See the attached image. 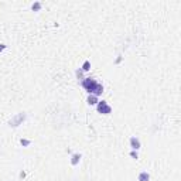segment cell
Instances as JSON below:
<instances>
[{"instance_id": "52a82bcc", "label": "cell", "mask_w": 181, "mask_h": 181, "mask_svg": "<svg viewBox=\"0 0 181 181\" xmlns=\"http://www.w3.org/2000/svg\"><path fill=\"white\" fill-rule=\"evenodd\" d=\"M81 157H82V156H81L79 153L72 154V157H71V164H72V166H76V164L79 163V160H81Z\"/></svg>"}, {"instance_id": "4fadbf2b", "label": "cell", "mask_w": 181, "mask_h": 181, "mask_svg": "<svg viewBox=\"0 0 181 181\" xmlns=\"http://www.w3.org/2000/svg\"><path fill=\"white\" fill-rule=\"evenodd\" d=\"M76 75H78V78L82 79V70H78V71H76Z\"/></svg>"}, {"instance_id": "ba28073f", "label": "cell", "mask_w": 181, "mask_h": 181, "mask_svg": "<svg viewBox=\"0 0 181 181\" xmlns=\"http://www.w3.org/2000/svg\"><path fill=\"white\" fill-rule=\"evenodd\" d=\"M86 102H88V105H96L99 101H98V96H95V95H89L88 99H86Z\"/></svg>"}, {"instance_id": "9c48e42d", "label": "cell", "mask_w": 181, "mask_h": 181, "mask_svg": "<svg viewBox=\"0 0 181 181\" xmlns=\"http://www.w3.org/2000/svg\"><path fill=\"white\" fill-rule=\"evenodd\" d=\"M41 7H42V5L40 3V2H34V3L31 5V10H33V11H40Z\"/></svg>"}, {"instance_id": "3957f363", "label": "cell", "mask_w": 181, "mask_h": 181, "mask_svg": "<svg viewBox=\"0 0 181 181\" xmlns=\"http://www.w3.org/2000/svg\"><path fill=\"white\" fill-rule=\"evenodd\" d=\"M26 119V113H17L16 116H13L9 120V125L13 126V127H17L19 125H21V122Z\"/></svg>"}, {"instance_id": "5b68a950", "label": "cell", "mask_w": 181, "mask_h": 181, "mask_svg": "<svg viewBox=\"0 0 181 181\" xmlns=\"http://www.w3.org/2000/svg\"><path fill=\"white\" fill-rule=\"evenodd\" d=\"M103 93V85L102 84H99L98 82V85H96V88L93 89V92H92V95H95V96H101Z\"/></svg>"}, {"instance_id": "8fae6325", "label": "cell", "mask_w": 181, "mask_h": 181, "mask_svg": "<svg viewBox=\"0 0 181 181\" xmlns=\"http://www.w3.org/2000/svg\"><path fill=\"white\" fill-rule=\"evenodd\" d=\"M20 143H21V146H24V147H27V146H30V140H27V139H21L20 140Z\"/></svg>"}, {"instance_id": "277c9868", "label": "cell", "mask_w": 181, "mask_h": 181, "mask_svg": "<svg viewBox=\"0 0 181 181\" xmlns=\"http://www.w3.org/2000/svg\"><path fill=\"white\" fill-rule=\"evenodd\" d=\"M130 147L137 151V150L142 147V144H140V140L137 139V137H130Z\"/></svg>"}, {"instance_id": "5bb4252c", "label": "cell", "mask_w": 181, "mask_h": 181, "mask_svg": "<svg viewBox=\"0 0 181 181\" xmlns=\"http://www.w3.org/2000/svg\"><path fill=\"white\" fill-rule=\"evenodd\" d=\"M3 50H6V45L5 44H0V52L3 51Z\"/></svg>"}, {"instance_id": "7c38bea8", "label": "cell", "mask_w": 181, "mask_h": 181, "mask_svg": "<svg viewBox=\"0 0 181 181\" xmlns=\"http://www.w3.org/2000/svg\"><path fill=\"white\" fill-rule=\"evenodd\" d=\"M130 157L137 160V158H139V154H137V151H136V150H132V151H130Z\"/></svg>"}, {"instance_id": "6da1fadb", "label": "cell", "mask_w": 181, "mask_h": 181, "mask_svg": "<svg viewBox=\"0 0 181 181\" xmlns=\"http://www.w3.org/2000/svg\"><path fill=\"white\" fill-rule=\"evenodd\" d=\"M81 85H82V88L86 91V92H89V95H92L93 89L96 88V79L95 78H84L82 79V82H81Z\"/></svg>"}, {"instance_id": "7a4b0ae2", "label": "cell", "mask_w": 181, "mask_h": 181, "mask_svg": "<svg viewBox=\"0 0 181 181\" xmlns=\"http://www.w3.org/2000/svg\"><path fill=\"white\" fill-rule=\"evenodd\" d=\"M96 111L102 115H109V113H112V108L108 105L106 101H99L96 103Z\"/></svg>"}, {"instance_id": "30bf717a", "label": "cell", "mask_w": 181, "mask_h": 181, "mask_svg": "<svg viewBox=\"0 0 181 181\" xmlns=\"http://www.w3.org/2000/svg\"><path fill=\"white\" fill-rule=\"evenodd\" d=\"M91 70V62L89 61H85L84 65H82V71H89Z\"/></svg>"}, {"instance_id": "8992f818", "label": "cell", "mask_w": 181, "mask_h": 181, "mask_svg": "<svg viewBox=\"0 0 181 181\" xmlns=\"http://www.w3.org/2000/svg\"><path fill=\"white\" fill-rule=\"evenodd\" d=\"M137 180L139 181H149L150 180V174L147 171H142L139 174V177H137Z\"/></svg>"}]
</instances>
